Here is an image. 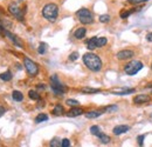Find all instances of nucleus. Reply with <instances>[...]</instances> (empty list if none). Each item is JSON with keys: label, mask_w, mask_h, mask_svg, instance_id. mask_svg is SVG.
Segmentation results:
<instances>
[{"label": "nucleus", "mask_w": 152, "mask_h": 147, "mask_svg": "<svg viewBox=\"0 0 152 147\" xmlns=\"http://www.w3.org/2000/svg\"><path fill=\"white\" fill-rule=\"evenodd\" d=\"M83 63L84 65L94 72H98L102 68V60L98 55L94 53H87L83 55Z\"/></svg>", "instance_id": "obj_1"}, {"label": "nucleus", "mask_w": 152, "mask_h": 147, "mask_svg": "<svg viewBox=\"0 0 152 147\" xmlns=\"http://www.w3.org/2000/svg\"><path fill=\"white\" fill-rule=\"evenodd\" d=\"M57 14H58V8L55 4H47L42 10L43 18L50 22H54L56 20Z\"/></svg>", "instance_id": "obj_2"}, {"label": "nucleus", "mask_w": 152, "mask_h": 147, "mask_svg": "<svg viewBox=\"0 0 152 147\" xmlns=\"http://www.w3.org/2000/svg\"><path fill=\"white\" fill-rule=\"evenodd\" d=\"M142 68H143V64H142L140 61H138V60H133V61H130L129 64L125 65L124 71H125V73H127L128 75H135V74H137Z\"/></svg>", "instance_id": "obj_3"}, {"label": "nucleus", "mask_w": 152, "mask_h": 147, "mask_svg": "<svg viewBox=\"0 0 152 147\" xmlns=\"http://www.w3.org/2000/svg\"><path fill=\"white\" fill-rule=\"evenodd\" d=\"M76 15L78 17V20H80L82 24H84V25L91 24V22H93V20H94L93 14H91V12H90L89 10H87V8H81V10H78L77 13H76Z\"/></svg>", "instance_id": "obj_4"}, {"label": "nucleus", "mask_w": 152, "mask_h": 147, "mask_svg": "<svg viewBox=\"0 0 152 147\" xmlns=\"http://www.w3.org/2000/svg\"><path fill=\"white\" fill-rule=\"evenodd\" d=\"M50 87H52V90H53V92L55 93V94H63L65 93V91H66V87L60 82V80L57 79V77L56 75H53L52 78H50Z\"/></svg>", "instance_id": "obj_5"}, {"label": "nucleus", "mask_w": 152, "mask_h": 147, "mask_svg": "<svg viewBox=\"0 0 152 147\" xmlns=\"http://www.w3.org/2000/svg\"><path fill=\"white\" fill-rule=\"evenodd\" d=\"M23 64H25V67H26V70H27V72H28L29 75H33L34 77V75H36L39 73L38 65L33 60H30L29 58H25L23 59Z\"/></svg>", "instance_id": "obj_6"}, {"label": "nucleus", "mask_w": 152, "mask_h": 147, "mask_svg": "<svg viewBox=\"0 0 152 147\" xmlns=\"http://www.w3.org/2000/svg\"><path fill=\"white\" fill-rule=\"evenodd\" d=\"M135 55V52L131 49H123V51H119L117 53V58L119 60H127V59H131Z\"/></svg>", "instance_id": "obj_7"}, {"label": "nucleus", "mask_w": 152, "mask_h": 147, "mask_svg": "<svg viewBox=\"0 0 152 147\" xmlns=\"http://www.w3.org/2000/svg\"><path fill=\"white\" fill-rule=\"evenodd\" d=\"M8 11H10V13L11 14H13L17 19H19V20H23V17H22V12H21V10L17 6V5H10V7H8Z\"/></svg>", "instance_id": "obj_8"}, {"label": "nucleus", "mask_w": 152, "mask_h": 147, "mask_svg": "<svg viewBox=\"0 0 152 147\" xmlns=\"http://www.w3.org/2000/svg\"><path fill=\"white\" fill-rule=\"evenodd\" d=\"M129 130H130V127L128 125H118V126H116L112 130V132H113L115 135H120V134H123V133H127Z\"/></svg>", "instance_id": "obj_9"}, {"label": "nucleus", "mask_w": 152, "mask_h": 147, "mask_svg": "<svg viewBox=\"0 0 152 147\" xmlns=\"http://www.w3.org/2000/svg\"><path fill=\"white\" fill-rule=\"evenodd\" d=\"M4 33H5V34H6V36H7V37H8V38H10V39H11L17 46H19V47H22V46H23V45H22V41H21L18 37H15L14 34H12L11 32H8L7 29H4Z\"/></svg>", "instance_id": "obj_10"}, {"label": "nucleus", "mask_w": 152, "mask_h": 147, "mask_svg": "<svg viewBox=\"0 0 152 147\" xmlns=\"http://www.w3.org/2000/svg\"><path fill=\"white\" fill-rule=\"evenodd\" d=\"M150 100V97L146 95V94H139V95H136L135 99H133V102L135 104H144V102H147Z\"/></svg>", "instance_id": "obj_11"}, {"label": "nucleus", "mask_w": 152, "mask_h": 147, "mask_svg": "<svg viewBox=\"0 0 152 147\" xmlns=\"http://www.w3.org/2000/svg\"><path fill=\"white\" fill-rule=\"evenodd\" d=\"M103 113H104V111H91V112L85 113V118H88V119H94V118H98Z\"/></svg>", "instance_id": "obj_12"}, {"label": "nucleus", "mask_w": 152, "mask_h": 147, "mask_svg": "<svg viewBox=\"0 0 152 147\" xmlns=\"http://www.w3.org/2000/svg\"><path fill=\"white\" fill-rule=\"evenodd\" d=\"M81 114H83V109H82V108H72V109L67 113V116L74 118V116H78V115H81Z\"/></svg>", "instance_id": "obj_13"}, {"label": "nucleus", "mask_w": 152, "mask_h": 147, "mask_svg": "<svg viewBox=\"0 0 152 147\" xmlns=\"http://www.w3.org/2000/svg\"><path fill=\"white\" fill-rule=\"evenodd\" d=\"M85 33H87L85 28L80 27V28H77L76 31H75L74 36H75V38H76V39H83V38H84V36H85Z\"/></svg>", "instance_id": "obj_14"}, {"label": "nucleus", "mask_w": 152, "mask_h": 147, "mask_svg": "<svg viewBox=\"0 0 152 147\" xmlns=\"http://www.w3.org/2000/svg\"><path fill=\"white\" fill-rule=\"evenodd\" d=\"M96 41H97V38H96V37H94V38H91L90 40H88V42H87V47H88V49H90V51L95 49V48L97 47Z\"/></svg>", "instance_id": "obj_15"}, {"label": "nucleus", "mask_w": 152, "mask_h": 147, "mask_svg": "<svg viewBox=\"0 0 152 147\" xmlns=\"http://www.w3.org/2000/svg\"><path fill=\"white\" fill-rule=\"evenodd\" d=\"M12 98H13L14 101L20 102V101L23 100V94H22L20 91H13V93H12Z\"/></svg>", "instance_id": "obj_16"}, {"label": "nucleus", "mask_w": 152, "mask_h": 147, "mask_svg": "<svg viewBox=\"0 0 152 147\" xmlns=\"http://www.w3.org/2000/svg\"><path fill=\"white\" fill-rule=\"evenodd\" d=\"M136 92L135 88H128V90H123V91H113V94H119V95H125V94H131Z\"/></svg>", "instance_id": "obj_17"}, {"label": "nucleus", "mask_w": 152, "mask_h": 147, "mask_svg": "<svg viewBox=\"0 0 152 147\" xmlns=\"http://www.w3.org/2000/svg\"><path fill=\"white\" fill-rule=\"evenodd\" d=\"M48 120V115L45 114V113H40L36 118H35V123L36 124H40V123H43V121H47Z\"/></svg>", "instance_id": "obj_18"}, {"label": "nucleus", "mask_w": 152, "mask_h": 147, "mask_svg": "<svg viewBox=\"0 0 152 147\" xmlns=\"http://www.w3.org/2000/svg\"><path fill=\"white\" fill-rule=\"evenodd\" d=\"M97 137L100 138V141H101L102 144H109V142H110V137L107 135V134H104V133H100Z\"/></svg>", "instance_id": "obj_19"}, {"label": "nucleus", "mask_w": 152, "mask_h": 147, "mask_svg": "<svg viewBox=\"0 0 152 147\" xmlns=\"http://www.w3.org/2000/svg\"><path fill=\"white\" fill-rule=\"evenodd\" d=\"M53 114L54 115H62L63 114V107L61 105H56L53 109Z\"/></svg>", "instance_id": "obj_20"}, {"label": "nucleus", "mask_w": 152, "mask_h": 147, "mask_svg": "<svg viewBox=\"0 0 152 147\" xmlns=\"http://www.w3.org/2000/svg\"><path fill=\"white\" fill-rule=\"evenodd\" d=\"M28 97H29L30 99H33V100H40L39 93H38L36 91H33V90H30V91L28 92Z\"/></svg>", "instance_id": "obj_21"}, {"label": "nucleus", "mask_w": 152, "mask_h": 147, "mask_svg": "<svg viewBox=\"0 0 152 147\" xmlns=\"http://www.w3.org/2000/svg\"><path fill=\"white\" fill-rule=\"evenodd\" d=\"M0 79L4 80V81H10V80L12 79L11 72H5V73H3V74H0Z\"/></svg>", "instance_id": "obj_22"}, {"label": "nucleus", "mask_w": 152, "mask_h": 147, "mask_svg": "<svg viewBox=\"0 0 152 147\" xmlns=\"http://www.w3.org/2000/svg\"><path fill=\"white\" fill-rule=\"evenodd\" d=\"M107 42H108L107 38H97L96 45H97V47H103V46H105V45H107Z\"/></svg>", "instance_id": "obj_23"}, {"label": "nucleus", "mask_w": 152, "mask_h": 147, "mask_svg": "<svg viewBox=\"0 0 152 147\" xmlns=\"http://www.w3.org/2000/svg\"><path fill=\"white\" fill-rule=\"evenodd\" d=\"M90 133H91V134H94V135H98V134L101 133V128H100L98 126L94 125V126H91V127H90Z\"/></svg>", "instance_id": "obj_24"}, {"label": "nucleus", "mask_w": 152, "mask_h": 147, "mask_svg": "<svg viewBox=\"0 0 152 147\" xmlns=\"http://www.w3.org/2000/svg\"><path fill=\"white\" fill-rule=\"evenodd\" d=\"M82 92H84V93H98L100 90H96V88H90V87H84V88H82Z\"/></svg>", "instance_id": "obj_25"}, {"label": "nucleus", "mask_w": 152, "mask_h": 147, "mask_svg": "<svg viewBox=\"0 0 152 147\" xmlns=\"http://www.w3.org/2000/svg\"><path fill=\"white\" fill-rule=\"evenodd\" d=\"M60 146H61V142H60V140L57 138H54L49 142V147H60Z\"/></svg>", "instance_id": "obj_26"}, {"label": "nucleus", "mask_w": 152, "mask_h": 147, "mask_svg": "<svg viewBox=\"0 0 152 147\" xmlns=\"http://www.w3.org/2000/svg\"><path fill=\"white\" fill-rule=\"evenodd\" d=\"M46 51H47V44L41 42L40 46H39V48H38V52H39L40 54H43V53H46Z\"/></svg>", "instance_id": "obj_27"}, {"label": "nucleus", "mask_w": 152, "mask_h": 147, "mask_svg": "<svg viewBox=\"0 0 152 147\" xmlns=\"http://www.w3.org/2000/svg\"><path fill=\"white\" fill-rule=\"evenodd\" d=\"M66 102H67V105H69V106H78V104H80V102H78L77 100H75V99H68Z\"/></svg>", "instance_id": "obj_28"}, {"label": "nucleus", "mask_w": 152, "mask_h": 147, "mask_svg": "<svg viewBox=\"0 0 152 147\" xmlns=\"http://www.w3.org/2000/svg\"><path fill=\"white\" fill-rule=\"evenodd\" d=\"M132 12H133V11H122V13H120V18H122V19H125V18H128Z\"/></svg>", "instance_id": "obj_29"}, {"label": "nucleus", "mask_w": 152, "mask_h": 147, "mask_svg": "<svg viewBox=\"0 0 152 147\" xmlns=\"http://www.w3.org/2000/svg\"><path fill=\"white\" fill-rule=\"evenodd\" d=\"M109 20H110V15H108V14H103V15L100 17V21L101 22H108Z\"/></svg>", "instance_id": "obj_30"}, {"label": "nucleus", "mask_w": 152, "mask_h": 147, "mask_svg": "<svg viewBox=\"0 0 152 147\" xmlns=\"http://www.w3.org/2000/svg\"><path fill=\"white\" fill-rule=\"evenodd\" d=\"M69 146H70L69 139H62V141H61V147H69Z\"/></svg>", "instance_id": "obj_31"}, {"label": "nucleus", "mask_w": 152, "mask_h": 147, "mask_svg": "<svg viewBox=\"0 0 152 147\" xmlns=\"http://www.w3.org/2000/svg\"><path fill=\"white\" fill-rule=\"evenodd\" d=\"M118 109V107L116 106V105H112V106H108L107 108H105V111L107 112H115V111H117Z\"/></svg>", "instance_id": "obj_32"}, {"label": "nucleus", "mask_w": 152, "mask_h": 147, "mask_svg": "<svg viewBox=\"0 0 152 147\" xmlns=\"http://www.w3.org/2000/svg\"><path fill=\"white\" fill-rule=\"evenodd\" d=\"M77 58H78V53H77V52H74V53H72V54L69 55V60L74 61V60H76Z\"/></svg>", "instance_id": "obj_33"}, {"label": "nucleus", "mask_w": 152, "mask_h": 147, "mask_svg": "<svg viewBox=\"0 0 152 147\" xmlns=\"http://www.w3.org/2000/svg\"><path fill=\"white\" fill-rule=\"evenodd\" d=\"M144 138H145V135H144V134H143V135H138V137H137V141H138V145H139V146H143Z\"/></svg>", "instance_id": "obj_34"}, {"label": "nucleus", "mask_w": 152, "mask_h": 147, "mask_svg": "<svg viewBox=\"0 0 152 147\" xmlns=\"http://www.w3.org/2000/svg\"><path fill=\"white\" fill-rule=\"evenodd\" d=\"M145 0H129L130 4H139V3H144Z\"/></svg>", "instance_id": "obj_35"}, {"label": "nucleus", "mask_w": 152, "mask_h": 147, "mask_svg": "<svg viewBox=\"0 0 152 147\" xmlns=\"http://www.w3.org/2000/svg\"><path fill=\"white\" fill-rule=\"evenodd\" d=\"M146 39H147V41H151V42H152V32L146 36Z\"/></svg>", "instance_id": "obj_36"}, {"label": "nucleus", "mask_w": 152, "mask_h": 147, "mask_svg": "<svg viewBox=\"0 0 152 147\" xmlns=\"http://www.w3.org/2000/svg\"><path fill=\"white\" fill-rule=\"evenodd\" d=\"M5 113V108L4 107H1V106H0V116H1L3 114Z\"/></svg>", "instance_id": "obj_37"}, {"label": "nucleus", "mask_w": 152, "mask_h": 147, "mask_svg": "<svg viewBox=\"0 0 152 147\" xmlns=\"http://www.w3.org/2000/svg\"><path fill=\"white\" fill-rule=\"evenodd\" d=\"M145 1H149V0H145Z\"/></svg>", "instance_id": "obj_38"}, {"label": "nucleus", "mask_w": 152, "mask_h": 147, "mask_svg": "<svg viewBox=\"0 0 152 147\" xmlns=\"http://www.w3.org/2000/svg\"><path fill=\"white\" fill-rule=\"evenodd\" d=\"M151 67H152V66H151Z\"/></svg>", "instance_id": "obj_39"}]
</instances>
